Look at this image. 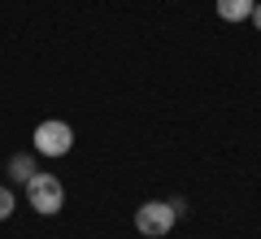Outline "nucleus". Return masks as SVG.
<instances>
[{"label": "nucleus", "mask_w": 261, "mask_h": 239, "mask_svg": "<svg viewBox=\"0 0 261 239\" xmlns=\"http://www.w3.org/2000/svg\"><path fill=\"white\" fill-rule=\"evenodd\" d=\"M27 200H31V209L44 213V218L61 213V209H65V187H61V178H57V174H39V170H35V178L27 183Z\"/></svg>", "instance_id": "f257e3e1"}, {"label": "nucleus", "mask_w": 261, "mask_h": 239, "mask_svg": "<svg viewBox=\"0 0 261 239\" xmlns=\"http://www.w3.org/2000/svg\"><path fill=\"white\" fill-rule=\"evenodd\" d=\"M31 139H35V152L39 156H65L70 148H74V130H70V122H61V118L39 122Z\"/></svg>", "instance_id": "f03ea898"}, {"label": "nucleus", "mask_w": 261, "mask_h": 239, "mask_svg": "<svg viewBox=\"0 0 261 239\" xmlns=\"http://www.w3.org/2000/svg\"><path fill=\"white\" fill-rule=\"evenodd\" d=\"M174 222H178V213H174V204H170V200H148V204H140V209H135V230H140V235H148V239L170 235V230H174Z\"/></svg>", "instance_id": "7ed1b4c3"}, {"label": "nucleus", "mask_w": 261, "mask_h": 239, "mask_svg": "<svg viewBox=\"0 0 261 239\" xmlns=\"http://www.w3.org/2000/svg\"><path fill=\"white\" fill-rule=\"evenodd\" d=\"M257 0H218V18L222 22H248Z\"/></svg>", "instance_id": "20e7f679"}, {"label": "nucleus", "mask_w": 261, "mask_h": 239, "mask_svg": "<svg viewBox=\"0 0 261 239\" xmlns=\"http://www.w3.org/2000/svg\"><path fill=\"white\" fill-rule=\"evenodd\" d=\"M9 178H13V183H22V187H27L31 178H35V161H31L27 152H13V156H9Z\"/></svg>", "instance_id": "39448f33"}, {"label": "nucleus", "mask_w": 261, "mask_h": 239, "mask_svg": "<svg viewBox=\"0 0 261 239\" xmlns=\"http://www.w3.org/2000/svg\"><path fill=\"white\" fill-rule=\"evenodd\" d=\"M13 209H18V196H13L9 187H0V222H9Z\"/></svg>", "instance_id": "423d86ee"}, {"label": "nucleus", "mask_w": 261, "mask_h": 239, "mask_svg": "<svg viewBox=\"0 0 261 239\" xmlns=\"http://www.w3.org/2000/svg\"><path fill=\"white\" fill-rule=\"evenodd\" d=\"M248 22H252L257 31H261V0H257V9H252V18H248Z\"/></svg>", "instance_id": "0eeeda50"}]
</instances>
